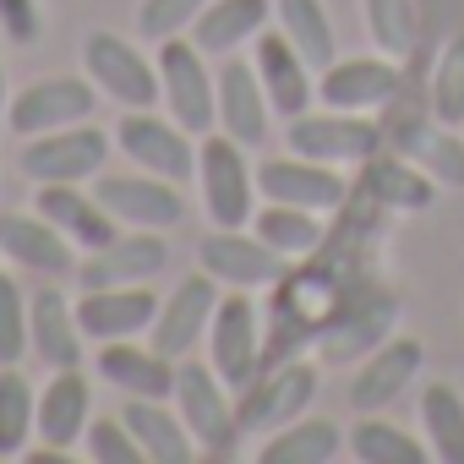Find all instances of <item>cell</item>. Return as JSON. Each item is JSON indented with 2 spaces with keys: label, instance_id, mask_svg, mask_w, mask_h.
Instances as JSON below:
<instances>
[{
  "label": "cell",
  "instance_id": "7402d4cb",
  "mask_svg": "<svg viewBox=\"0 0 464 464\" xmlns=\"http://www.w3.org/2000/svg\"><path fill=\"white\" fill-rule=\"evenodd\" d=\"M39 213H44L50 224H61L66 236H72V246H82V252H99V246H110V241L121 236V218H115L93 191H82L77 180H50V186H39Z\"/></svg>",
  "mask_w": 464,
  "mask_h": 464
},
{
  "label": "cell",
  "instance_id": "836d02e7",
  "mask_svg": "<svg viewBox=\"0 0 464 464\" xmlns=\"http://www.w3.org/2000/svg\"><path fill=\"white\" fill-rule=\"evenodd\" d=\"M420 431L431 459L442 464H464V399L448 382H426L420 388Z\"/></svg>",
  "mask_w": 464,
  "mask_h": 464
},
{
  "label": "cell",
  "instance_id": "f546056e",
  "mask_svg": "<svg viewBox=\"0 0 464 464\" xmlns=\"http://www.w3.org/2000/svg\"><path fill=\"white\" fill-rule=\"evenodd\" d=\"M393 148H399L410 164H420L431 180H442V186H464V142H459L453 126H442L437 115H431V121H410V126H399V131H393Z\"/></svg>",
  "mask_w": 464,
  "mask_h": 464
},
{
  "label": "cell",
  "instance_id": "5bb4252c",
  "mask_svg": "<svg viewBox=\"0 0 464 464\" xmlns=\"http://www.w3.org/2000/svg\"><path fill=\"white\" fill-rule=\"evenodd\" d=\"M393 317H399V301L372 279L361 295H350V306L317 334V355L323 361H361L372 355L388 334H393Z\"/></svg>",
  "mask_w": 464,
  "mask_h": 464
},
{
  "label": "cell",
  "instance_id": "30bf717a",
  "mask_svg": "<svg viewBox=\"0 0 464 464\" xmlns=\"http://www.w3.org/2000/svg\"><path fill=\"white\" fill-rule=\"evenodd\" d=\"M93 197L126 224V229H175L186 218V197L164 175H93Z\"/></svg>",
  "mask_w": 464,
  "mask_h": 464
},
{
  "label": "cell",
  "instance_id": "ffe728a7",
  "mask_svg": "<svg viewBox=\"0 0 464 464\" xmlns=\"http://www.w3.org/2000/svg\"><path fill=\"white\" fill-rule=\"evenodd\" d=\"M153 317H159V295L148 285H115V290H82L77 295V323L93 344L137 339L142 328H153Z\"/></svg>",
  "mask_w": 464,
  "mask_h": 464
},
{
  "label": "cell",
  "instance_id": "4dcf8cb0",
  "mask_svg": "<svg viewBox=\"0 0 464 464\" xmlns=\"http://www.w3.org/2000/svg\"><path fill=\"white\" fill-rule=\"evenodd\" d=\"M344 448L350 442L334 420H290L263 442L257 464H334Z\"/></svg>",
  "mask_w": 464,
  "mask_h": 464
},
{
  "label": "cell",
  "instance_id": "7bdbcfd3",
  "mask_svg": "<svg viewBox=\"0 0 464 464\" xmlns=\"http://www.w3.org/2000/svg\"><path fill=\"white\" fill-rule=\"evenodd\" d=\"M12 110V99H6V66H0V115Z\"/></svg>",
  "mask_w": 464,
  "mask_h": 464
},
{
  "label": "cell",
  "instance_id": "b9f144b4",
  "mask_svg": "<svg viewBox=\"0 0 464 464\" xmlns=\"http://www.w3.org/2000/svg\"><path fill=\"white\" fill-rule=\"evenodd\" d=\"M0 34L12 44H34L39 39V0H0Z\"/></svg>",
  "mask_w": 464,
  "mask_h": 464
},
{
  "label": "cell",
  "instance_id": "4fadbf2b",
  "mask_svg": "<svg viewBox=\"0 0 464 464\" xmlns=\"http://www.w3.org/2000/svg\"><path fill=\"white\" fill-rule=\"evenodd\" d=\"M218 312V279L213 274H191L169 290V301H159V317H153V350L169 355V361H186L202 339H208V323Z\"/></svg>",
  "mask_w": 464,
  "mask_h": 464
},
{
  "label": "cell",
  "instance_id": "8992f818",
  "mask_svg": "<svg viewBox=\"0 0 464 464\" xmlns=\"http://www.w3.org/2000/svg\"><path fill=\"white\" fill-rule=\"evenodd\" d=\"M290 153L301 159H317V164H361L382 148V131L372 115H355V110H323V115H295L290 131H285Z\"/></svg>",
  "mask_w": 464,
  "mask_h": 464
},
{
  "label": "cell",
  "instance_id": "52a82bcc",
  "mask_svg": "<svg viewBox=\"0 0 464 464\" xmlns=\"http://www.w3.org/2000/svg\"><path fill=\"white\" fill-rule=\"evenodd\" d=\"M115 142H121V153H126L137 169L164 175V180H175V186L197 169L191 131H186L175 115H169V121H159L153 110H126V115H121V126H115Z\"/></svg>",
  "mask_w": 464,
  "mask_h": 464
},
{
  "label": "cell",
  "instance_id": "60d3db41",
  "mask_svg": "<svg viewBox=\"0 0 464 464\" xmlns=\"http://www.w3.org/2000/svg\"><path fill=\"white\" fill-rule=\"evenodd\" d=\"M202 6H208V0H142V6H137V34L153 39V44H164L180 28H191Z\"/></svg>",
  "mask_w": 464,
  "mask_h": 464
},
{
  "label": "cell",
  "instance_id": "e575fe53",
  "mask_svg": "<svg viewBox=\"0 0 464 464\" xmlns=\"http://www.w3.org/2000/svg\"><path fill=\"white\" fill-rule=\"evenodd\" d=\"M39 431V393L23 366H0V459H28V437Z\"/></svg>",
  "mask_w": 464,
  "mask_h": 464
},
{
  "label": "cell",
  "instance_id": "ac0fdd59",
  "mask_svg": "<svg viewBox=\"0 0 464 464\" xmlns=\"http://www.w3.org/2000/svg\"><path fill=\"white\" fill-rule=\"evenodd\" d=\"M404 88L393 55H366V61H334L323 77H317V99L328 110H355V115H372L382 104H393Z\"/></svg>",
  "mask_w": 464,
  "mask_h": 464
},
{
  "label": "cell",
  "instance_id": "7a4b0ae2",
  "mask_svg": "<svg viewBox=\"0 0 464 464\" xmlns=\"http://www.w3.org/2000/svg\"><path fill=\"white\" fill-rule=\"evenodd\" d=\"M175 404H180V420L197 442V453L208 459H229L236 453V404H229V388L213 366H197V361H180L175 366Z\"/></svg>",
  "mask_w": 464,
  "mask_h": 464
},
{
  "label": "cell",
  "instance_id": "f1b7e54d",
  "mask_svg": "<svg viewBox=\"0 0 464 464\" xmlns=\"http://www.w3.org/2000/svg\"><path fill=\"white\" fill-rule=\"evenodd\" d=\"M121 420H126L131 437L142 442L148 464H191V459H197V442H191L186 420L169 415L164 399H131V404L121 410Z\"/></svg>",
  "mask_w": 464,
  "mask_h": 464
},
{
  "label": "cell",
  "instance_id": "d590c367",
  "mask_svg": "<svg viewBox=\"0 0 464 464\" xmlns=\"http://www.w3.org/2000/svg\"><path fill=\"white\" fill-rule=\"evenodd\" d=\"M344 442H350V453L361 459V464H420L431 448H420L404 426H393V420H377V415H361L350 431H344Z\"/></svg>",
  "mask_w": 464,
  "mask_h": 464
},
{
  "label": "cell",
  "instance_id": "d4e9b609",
  "mask_svg": "<svg viewBox=\"0 0 464 464\" xmlns=\"http://www.w3.org/2000/svg\"><path fill=\"white\" fill-rule=\"evenodd\" d=\"M82 323H77V301H66L61 290H34L28 301V350L61 372V366H77L82 361Z\"/></svg>",
  "mask_w": 464,
  "mask_h": 464
},
{
  "label": "cell",
  "instance_id": "1f68e13d",
  "mask_svg": "<svg viewBox=\"0 0 464 464\" xmlns=\"http://www.w3.org/2000/svg\"><path fill=\"white\" fill-rule=\"evenodd\" d=\"M252 236H257V241H268L285 263H295V257H312V252L323 246V218H317L312 208L268 202V208H257V213H252Z\"/></svg>",
  "mask_w": 464,
  "mask_h": 464
},
{
  "label": "cell",
  "instance_id": "d6986e66",
  "mask_svg": "<svg viewBox=\"0 0 464 464\" xmlns=\"http://www.w3.org/2000/svg\"><path fill=\"white\" fill-rule=\"evenodd\" d=\"M0 257L6 263H23L28 274H77V257H72V236L61 224H50L44 213H0Z\"/></svg>",
  "mask_w": 464,
  "mask_h": 464
},
{
  "label": "cell",
  "instance_id": "cb8c5ba5",
  "mask_svg": "<svg viewBox=\"0 0 464 464\" xmlns=\"http://www.w3.org/2000/svg\"><path fill=\"white\" fill-rule=\"evenodd\" d=\"M257 77H263V88H268V104L285 115V121H295V115H306L312 110V99H317V82H312V66L301 61V50L285 39V34H257Z\"/></svg>",
  "mask_w": 464,
  "mask_h": 464
},
{
  "label": "cell",
  "instance_id": "74e56055",
  "mask_svg": "<svg viewBox=\"0 0 464 464\" xmlns=\"http://www.w3.org/2000/svg\"><path fill=\"white\" fill-rule=\"evenodd\" d=\"M431 115L442 126H464V39H453L437 55V72H431Z\"/></svg>",
  "mask_w": 464,
  "mask_h": 464
},
{
  "label": "cell",
  "instance_id": "603a6c76",
  "mask_svg": "<svg viewBox=\"0 0 464 464\" xmlns=\"http://www.w3.org/2000/svg\"><path fill=\"white\" fill-rule=\"evenodd\" d=\"M355 169H361L355 191L372 197L382 213H415V208H431V197H437V180H431L420 164H410L404 153H382V148H377V153L361 159Z\"/></svg>",
  "mask_w": 464,
  "mask_h": 464
},
{
  "label": "cell",
  "instance_id": "8fae6325",
  "mask_svg": "<svg viewBox=\"0 0 464 464\" xmlns=\"http://www.w3.org/2000/svg\"><path fill=\"white\" fill-rule=\"evenodd\" d=\"M169 263V246L159 229H121V236L77 263V290H115V285H148Z\"/></svg>",
  "mask_w": 464,
  "mask_h": 464
},
{
  "label": "cell",
  "instance_id": "6da1fadb",
  "mask_svg": "<svg viewBox=\"0 0 464 464\" xmlns=\"http://www.w3.org/2000/svg\"><path fill=\"white\" fill-rule=\"evenodd\" d=\"M197 175H202V202L218 229H246L257 213V169L246 164V142L236 137H202L197 148Z\"/></svg>",
  "mask_w": 464,
  "mask_h": 464
},
{
  "label": "cell",
  "instance_id": "83f0119b",
  "mask_svg": "<svg viewBox=\"0 0 464 464\" xmlns=\"http://www.w3.org/2000/svg\"><path fill=\"white\" fill-rule=\"evenodd\" d=\"M88 404H93V388H88V377L77 372V366H61L55 377H50V388L39 393V437L50 442V448H72L82 431H88Z\"/></svg>",
  "mask_w": 464,
  "mask_h": 464
},
{
  "label": "cell",
  "instance_id": "2e32d148",
  "mask_svg": "<svg viewBox=\"0 0 464 464\" xmlns=\"http://www.w3.org/2000/svg\"><path fill=\"white\" fill-rule=\"evenodd\" d=\"M257 191L268 202H290V208H312V213H339L350 202L344 175H334V164H317L301 153L257 164Z\"/></svg>",
  "mask_w": 464,
  "mask_h": 464
},
{
  "label": "cell",
  "instance_id": "5b68a950",
  "mask_svg": "<svg viewBox=\"0 0 464 464\" xmlns=\"http://www.w3.org/2000/svg\"><path fill=\"white\" fill-rule=\"evenodd\" d=\"M208 366L224 377L229 393H241L263 372V323H257V306L246 301V290L218 295V312L208 323Z\"/></svg>",
  "mask_w": 464,
  "mask_h": 464
},
{
  "label": "cell",
  "instance_id": "4316f807",
  "mask_svg": "<svg viewBox=\"0 0 464 464\" xmlns=\"http://www.w3.org/2000/svg\"><path fill=\"white\" fill-rule=\"evenodd\" d=\"M274 17V0H208L197 12V50L202 55H236L241 44H257V34Z\"/></svg>",
  "mask_w": 464,
  "mask_h": 464
},
{
  "label": "cell",
  "instance_id": "9a60e30c",
  "mask_svg": "<svg viewBox=\"0 0 464 464\" xmlns=\"http://www.w3.org/2000/svg\"><path fill=\"white\" fill-rule=\"evenodd\" d=\"M197 257H202V274H213V279L229 285V290H263V285H279L285 268H290L268 241L246 236V229H213V236L197 246Z\"/></svg>",
  "mask_w": 464,
  "mask_h": 464
},
{
  "label": "cell",
  "instance_id": "484cf974",
  "mask_svg": "<svg viewBox=\"0 0 464 464\" xmlns=\"http://www.w3.org/2000/svg\"><path fill=\"white\" fill-rule=\"evenodd\" d=\"M175 366L169 355H159L153 344H131V339H110L99 350V377L131 399H175Z\"/></svg>",
  "mask_w": 464,
  "mask_h": 464
},
{
  "label": "cell",
  "instance_id": "e0dca14e",
  "mask_svg": "<svg viewBox=\"0 0 464 464\" xmlns=\"http://www.w3.org/2000/svg\"><path fill=\"white\" fill-rule=\"evenodd\" d=\"M420 361H426V344H420V339H393V334H388L372 355H361V372H355V382H350L355 415H377V410H388L399 393H410Z\"/></svg>",
  "mask_w": 464,
  "mask_h": 464
},
{
  "label": "cell",
  "instance_id": "d6a6232c",
  "mask_svg": "<svg viewBox=\"0 0 464 464\" xmlns=\"http://www.w3.org/2000/svg\"><path fill=\"white\" fill-rule=\"evenodd\" d=\"M274 17H279V34L301 50V61L312 72H328L334 66V23H328V6L323 0H274Z\"/></svg>",
  "mask_w": 464,
  "mask_h": 464
},
{
  "label": "cell",
  "instance_id": "277c9868",
  "mask_svg": "<svg viewBox=\"0 0 464 464\" xmlns=\"http://www.w3.org/2000/svg\"><path fill=\"white\" fill-rule=\"evenodd\" d=\"M104 159H110V137H104L99 126H88V121L39 131V137H28L23 153H17L23 175L39 180V186H50V180H77V186H82V180L104 175Z\"/></svg>",
  "mask_w": 464,
  "mask_h": 464
},
{
  "label": "cell",
  "instance_id": "ba28073f",
  "mask_svg": "<svg viewBox=\"0 0 464 464\" xmlns=\"http://www.w3.org/2000/svg\"><path fill=\"white\" fill-rule=\"evenodd\" d=\"M82 61H88V77L126 110H153V99H164V82L148 66V55L137 44L104 34V28L82 39Z\"/></svg>",
  "mask_w": 464,
  "mask_h": 464
},
{
  "label": "cell",
  "instance_id": "9c48e42d",
  "mask_svg": "<svg viewBox=\"0 0 464 464\" xmlns=\"http://www.w3.org/2000/svg\"><path fill=\"white\" fill-rule=\"evenodd\" d=\"M159 82H164L169 115L186 131H213V121H218V88H213V72L202 66L197 44H186L180 34L164 39V50H159Z\"/></svg>",
  "mask_w": 464,
  "mask_h": 464
},
{
  "label": "cell",
  "instance_id": "7c38bea8",
  "mask_svg": "<svg viewBox=\"0 0 464 464\" xmlns=\"http://www.w3.org/2000/svg\"><path fill=\"white\" fill-rule=\"evenodd\" d=\"M93 104H99V82H93V77H88V82H82V77H39V82H28V88L12 99L6 121H12L17 137H39V131L88 121Z\"/></svg>",
  "mask_w": 464,
  "mask_h": 464
},
{
  "label": "cell",
  "instance_id": "44dd1931",
  "mask_svg": "<svg viewBox=\"0 0 464 464\" xmlns=\"http://www.w3.org/2000/svg\"><path fill=\"white\" fill-rule=\"evenodd\" d=\"M213 88H218V126L236 137V142L257 148V142L268 137V110H274V104H268V88H263V77H257V66L224 55V66L213 72Z\"/></svg>",
  "mask_w": 464,
  "mask_h": 464
},
{
  "label": "cell",
  "instance_id": "3957f363",
  "mask_svg": "<svg viewBox=\"0 0 464 464\" xmlns=\"http://www.w3.org/2000/svg\"><path fill=\"white\" fill-rule=\"evenodd\" d=\"M312 399H317V366L312 361H295V355L290 361H274V366H263L241 388L236 426L241 431H279V426L301 420Z\"/></svg>",
  "mask_w": 464,
  "mask_h": 464
},
{
  "label": "cell",
  "instance_id": "ab89813d",
  "mask_svg": "<svg viewBox=\"0 0 464 464\" xmlns=\"http://www.w3.org/2000/svg\"><path fill=\"white\" fill-rule=\"evenodd\" d=\"M23 344H28L23 285L12 274H0V366H23Z\"/></svg>",
  "mask_w": 464,
  "mask_h": 464
},
{
  "label": "cell",
  "instance_id": "f35d334b",
  "mask_svg": "<svg viewBox=\"0 0 464 464\" xmlns=\"http://www.w3.org/2000/svg\"><path fill=\"white\" fill-rule=\"evenodd\" d=\"M82 442H88V459H99V464H148V453H142V442L131 437L126 420H110V415L88 420Z\"/></svg>",
  "mask_w": 464,
  "mask_h": 464
},
{
  "label": "cell",
  "instance_id": "8d00e7d4",
  "mask_svg": "<svg viewBox=\"0 0 464 464\" xmlns=\"http://www.w3.org/2000/svg\"><path fill=\"white\" fill-rule=\"evenodd\" d=\"M366 34L382 55H410L415 50V0H361Z\"/></svg>",
  "mask_w": 464,
  "mask_h": 464
}]
</instances>
